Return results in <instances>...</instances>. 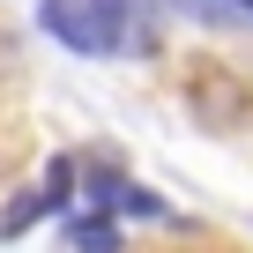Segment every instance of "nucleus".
<instances>
[{"mask_svg":"<svg viewBox=\"0 0 253 253\" xmlns=\"http://www.w3.org/2000/svg\"><path fill=\"white\" fill-rule=\"evenodd\" d=\"M45 30L89 60L142 52L157 45V0H45Z\"/></svg>","mask_w":253,"mask_h":253,"instance_id":"f257e3e1","label":"nucleus"},{"mask_svg":"<svg viewBox=\"0 0 253 253\" xmlns=\"http://www.w3.org/2000/svg\"><path fill=\"white\" fill-rule=\"evenodd\" d=\"M89 201H104L112 216H149V223L164 216V201H157V194H142V186H126L119 171H89Z\"/></svg>","mask_w":253,"mask_h":253,"instance_id":"f03ea898","label":"nucleus"},{"mask_svg":"<svg viewBox=\"0 0 253 253\" xmlns=\"http://www.w3.org/2000/svg\"><path fill=\"white\" fill-rule=\"evenodd\" d=\"M38 201H45V216L75 201V164H67V157H52V164H45V186H38Z\"/></svg>","mask_w":253,"mask_h":253,"instance_id":"7ed1b4c3","label":"nucleus"},{"mask_svg":"<svg viewBox=\"0 0 253 253\" xmlns=\"http://www.w3.org/2000/svg\"><path fill=\"white\" fill-rule=\"evenodd\" d=\"M75 246H82V253H119V231H112L104 216H75Z\"/></svg>","mask_w":253,"mask_h":253,"instance_id":"20e7f679","label":"nucleus"},{"mask_svg":"<svg viewBox=\"0 0 253 253\" xmlns=\"http://www.w3.org/2000/svg\"><path fill=\"white\" fill-rule=\"evenodd\" d=\"M231 8H246V15H253V0H231Z\"/></svg>","mask_w":253,"mask_h":253,"instance_id":"39448f33","label":"nucleus"}]
</instances>
